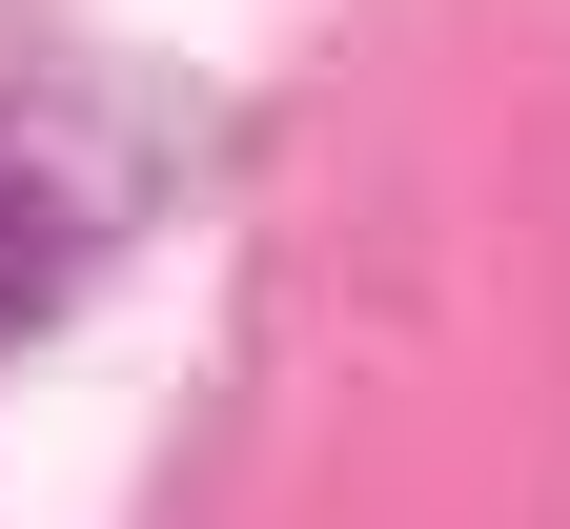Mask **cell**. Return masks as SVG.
<instances>
[{
	"label": "cell",
	"mask_w": 570,
	"mask_h": 529,
	"mask_svg": "<svg viewBox=\"0 0 570 529\" xmlns=\"http://www.w3.org/2000/svg\"><path fill=\"white\" fill-rule=\"evenodd\" d=\"M41 285H61V204H21V184H0V346L41 326Z\"/></svg>",
	"instance_id": "cell-1"
}]
</instances>
